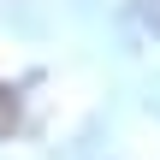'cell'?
<instances>
[{"mask_svg":"<svg viewBox=\"0 0 160 160\" xmlns=\"http://www.w3.org/2000/svg\"><path fill=\"white\" fill-rule=\"evenodd\" d=\"M18 119H24V101H18V89H12V83H0V137H12V131H18Z\"/></svg>","mask_w":160,"mask_h":160,"instance_id":"6da1fadb","label":"cell"}]
</instances>
